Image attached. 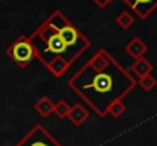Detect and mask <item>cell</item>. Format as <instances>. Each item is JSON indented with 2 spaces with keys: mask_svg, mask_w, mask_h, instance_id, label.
<instances>
[{
  "mask_svg": "<svg viewBox=\"0 0 157 146\" xmlns=\"http://www.w3.org/2000/svg\"><path fill=\"white\" fill-rule=\"evenodd\" d=\"M137 85L144 90V92H151L154 87L157 85V79L153 76V75H147V76H144V78H140V79H137Z\"/></svg>",
  "mask_w": 157,
  "mask_h": 146,
  "instance_id": "obj_13",
  "label": "cell"
},
{
  "mask_svg": "<svg viewBox=\"0 0 157 146\" xmlns=\"http://www.w3.org/2000/svg\"><path fill=\"white\" fill-rule=\"evenodd\" d=\"M69 111H70V105H69L64 99H61V100H58V102L55 103L53 113H55L59 119H66V117L69 116Z\"/></svg>",
  "mask_w": 157,
  "mask_h": 146,
  "instance_id": "obj_15",
  "label": "cell"
},
{
  "mask_svg": "<svg viewBox=\"0 0 157 146\" xmlns=\"http://www.w3.org/2000/svg\"><path fill=\"white\" fill-rule=\"evenodd\" d=\"M93 2H95V5H98L99 8H105V6H107L111 0H93Z\"/></svg>",
  "mask_w": 157,
  "mask_h": 146,
  "instance_id": "obj_16",
  "label": "cell"
},
{
  "mask_svg": "<svg viewBox=\"0 0 157 146\" xmlns=\"http://www.w3.org/2000/svg\"><path fill=\"white\" fill-rule=\"evenodd\" d=\"M8 55L15 61L17 66H20L21 69L26 67L34 58H35V50L31 44V40L29 37L26 35H21L18 37L11 46L8 49Z\"/></svg>",
  "mask_w": 157,
  "mask_h": 146,
  "instance_id": "obj_4",
  "label": "cell"
},
{
  "mask_svg": "<svg viewBox=\"0 0 157 146\" xmlns=\"http://www.w3.org/2000/svg\"><path fill=\"white\" fill-rule=\"evenodd\" d=\"M15 146H63L52 134L40 123L34 125L31 131Z\"/></svg>",
  "mask_w": 157,
  "mask_h": 146,
  "instance_id": "obj_5",
  "label": "cell"
},
{
  "mask_svg": "<svg viewBox=\"0 0 157 146\" xmlns=\"http://www.w3.org/2000/svg\"><path fill=\"white\" fill-rule=\"evenodd\" d=\"M90 116V111L87 110V107H84L82 103L76 102L70 107V111H69V120L75 125V126H81Z\"/></svg>",
  "mask_w": 157,
  "mask_h": 146,
  "instance_id": "obj_7",
  "label": "cell"
},
{
  "mask_svg": "<svg viewBox=\"0 0 157 146\" xmlns=\"http://www.w3.org/2000/svg\"><path fill=\"white\" fill-rule=\"evenodd\" d=\"M48 21L56 29L59 37L63 38L64 44L69 47V50L73 53V56L78 59L87 49L92 46V41L61 12V11H53L49 15Z\"/></svg>",
  "mask_w": 157,
  "mask_h": 146,
  "instance_id": "obj_3",
  "label": "cell"
},
{
  "mask_svg": "<svg viewBox=\"0 0 157 146\" xmlns=\"http://www.w3.org/2000/svg\"><path fill=\"white\" fill-rule=\"evenodd\" d=\"M125 111H127V105H125L124 100H116V102H113V103L110 105V108H108V114L113 116L114 119H119Z\"/></svg>",
  "mask_w": 157,
  "mask_h": 146,
  "instance_id": "obj_14",
  "label": "cell"
},
{
  "mask_svg": "<svg viewBox=\"0 0 157 146\" xmlns=\"http://www.w3.org/2000/svg\"><path fill=\"white\" fill-rule=\"evenodd\" d=\"M139 18H148L157 9V0H122Z\"/></svg>",
  "mask_w": 157,
  "mask_h": 146,
  "instance_id": "obj_6",
  "label": "cell"
},
{
  "mask_svg": "<svg viewBox=\"0 0 157 146\" xmlns=\"http://www.w3.org/2000/svg\"><path fill=\"white\" fill-rule=\"evenodd\" d=\"M137 79L105 49H99L70 79L69 87L99 116L105 117L116 100H124Z\"/></svg>",
  "mask_w": 157,
  "mask_h": 146,
  "instance_id": "obj_1",
  "label": "cell"
},
{
  "mask_svg": "<svg viewBox=\"0 0 157 146\" xmlns=\"http://www.w3.org/2000/svg\"><path fill=\"white\" fill-rule=\"evenodd\" d=\"M69 67H70V66H69L63 58H56V59H53L52 62L48 66V70L52 73L55 78H61V76L69 70Z\"/></svg>",
  "mask_w": 157,
  "mask_h": 146,
  "instance_id": "obj_11",
  "label": "cell"
},
{
  "mask_svg": "<svg viewBox=\"0 0 157 146\" xmlns=\"http://www.w3.org/2000/svg\"><path fill=\"white\" fill-rule=\"evenodd\" d=\"M134 17H133V14L131 12H128V11H124V12H121L117 17H116V24L121 28V29H130L133 24H134Z\"/></svg>",
  "mask_w": 157,
  "mask_h": 146,
  "instance_id": "obj_12",
  "label": "cell"
},
{
  "mask_svg": "<svg viewBox=\"0 0 157 146\" xmlns=\"http://www.w3.org/2000/svg\"><path fill=\"white\" fill-rule=\"evenodd\" d=\"M53 108H55V102H52V99L48 96H41L34 103V110L41 117H49L53 113Z\"/></svg>",
  "mask_w": 157,
  "mask_h": 146,
  "instance_id": "obj_10",
  "label": "cell"
},
{
  "mask_svg": "<svg viewBox=\"0 0 157 146\" xmlns=\"http://www.w3.org/2000/svg\"><path fill=\"white\" fill-rule=\"evenodd\" d=\"M125 52H127L130 56H133L134 59H139V58L145 56V53L148 52V44L144 43L139 37H134V38L125 46Z\"/></svg>",
  "mask_w": 157,
  "mask_h": 146,
  "instance_id": "obj_8",
  "label": "cell"
},
{
  "mask_svg": "<svg viewBox=\"0 0 157 146\" xmlns=\"http://www.w3.org/2000/svg\"><path fill=\"white\" fill-rule=\"evenodd\" d=\"M151 72H153V64L145 56L136 59L133 62V66H131V73L134 76H137V79H140V78H144L147 75H151Z\"/></svg>",
  "mask_w": 157,
  "mask_h": 146,
  "instance_id": "obj_9",
  "label": "cell"
},
{
  "mask_svg": "<svg viewBox=\"0 0 157 146\" xmlns=\"http://www.w3.org/2000/svg\"><path fill=\"white\" fill-rule=\"evenodd\" d=\"M29 40L35 50V58H38V61L46 67L56 58H63L69 66L76 61V58L64 44L56 29L48 20L40 24V28L29 37Z\"/></svg>",
  "mask_w": 157,
  "mask_h": 146,
  "instance_id": "obj_2",
  "label": "cell"
}]
</instances>
